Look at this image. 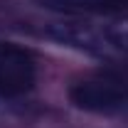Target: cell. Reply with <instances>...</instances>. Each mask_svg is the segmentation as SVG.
<instances>
[{"mask_svg": "<svg viewBox=\"0 0 128 128\" xmlns=\"http://www.w3.org/2000/svg\"><path fill=\"white\" fill-rule=\"evenodd\" d=\"M40 34L62 47L76 49L106 62H128V25H104L86 20H57L44 22Z\"/></svg>", "mask_w": 128, "mask_h": 128, "instance_id": "obj_1", "label": "cell"}, {"mask_svg": "<svg viewBox=\"0 0 128 128\" xmlns=\"http://www.w3.org/2000/svg\"><path fill=\"white\" fill-rule=\"evenodd\" d=\"M69 101L86 113L128 118V76L123 72H98L69 86Z\"/></svg>", "mask_w": 128, "mask_h": 128, "instance_id": "obj_2", "label": "cell"}, {"mask_svg": "<svg viewBox=\"0 0 128 128\" xmlns=\"http://www.w3.org/2000/svg\"><path fill=\"white\" fill-rule=\"evenodd\" d=\"M37 84L34 52L15 42L0 40V101L20 98Z\"/></svg>", "mask_w": 128, "mask_h": 128, "instance_id": "obj_3", "label": "cell"}, {"mask_svg": "<svg viewBox=\"0 0 128 128\" xmlns=\"http://www.w3.org/2000/svg\"><path fill=\"white\" fill-rule=\"evenodd\" d=\"M42 8L74 15H111L128 17V0H37Z\"/></svg>", "mask_w": 128, "mask_h": 128, "instance_id": "obj_4", "label": "cell"}, {"mask_svg": "<svg viewBox=\"0 0 128 128\" xmlns=\"http://www.w3.org/2000/svg\"><path fill=\"white\" fill-rule=\"evenodd\" d=\"M123 74H126V76H128V62H126V72H123Z\"/></svg>", "mask_w": 128, "mask_h": 128, "instance_id": "obj_5", "label": "cell"}]
</instances>
